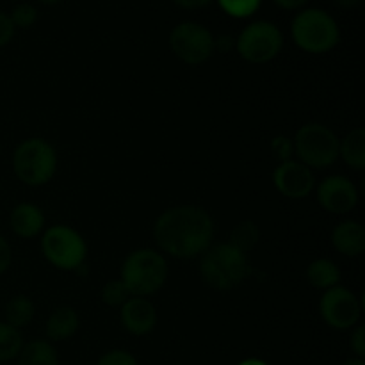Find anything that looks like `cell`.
I'll list each match as a JSON object with an SVG mask.
<instances>
[{"label":"cell","mask_w":365,"mask_h":365,"mask_svg":"<svg viewBox=\"0 0 365 365\" xmlns=\"http://www.w3.org/2000/svg\"><path fill=\"white\" fill-rule=\"evenodd\" d=\"M239 365H267V364L260 359H248V360H242Z\"/></svg>","instance_id":"35"},{"label":"cell","mask_w":365,"mask_h":365,"mask_svg":"<svg viewBox=\"0 0 365 365\" xmlns=\"http://www.w3.org/2000/svg\"><path fill=\"white\" fill-rule=\"evenodd\" d=\"M309 2V0H274V4H277L278 7H282V9H299V7H303L305 4Z\"/></svg>","instance_id":"33"},{"label":"cell","mask_w":365,"mask_h":365,"mask_svg":"<svg viewBox=\"0 0 365 365\" xmlns=\"http://www.w3.org/2000/svg\"><path fill=\"white\" fill-rule=\"evenodd\" d=\"M342 365H365V360L359 359V356H355V359H348Z\"/></svg>","instance_id":"36"},{"label":"cell","mask_w":365,"mask_h":365,"mask_svg":"<svg viewBox=\"0 0 365 365\" xmlns=\"http://www.w3.org/2000/svg\"><path fill=\"white\" fill-rule=\"evenodd\" d=\"M173 2L184 9H202V7L209 6L212 0H173Z\"/></svg>","instance_id":"32"},{"label":"cell","mask_w":365,"mask_h":365,"mask_svg":"<svg viewBox=\"0 0 365 365\" xmlns=\"http://www.w3.org/2000/svg\"><path fill=\"white\" fill-rule=\"evenodd\" d=\"M36 314V305L29 296L25 294H16L6 303V310H4V316L6 321L4 323L11 324L16 330H21L24 327H27L32 319H34Z\"/></svg>","instance_id":"20"},{"label":"cell","mask_w":365,"mask_h":365,"mask_svg":"<svg viewBox=\"0 0 365 365\" xmlns=\"http://www.w3.org/2000/svg\"><path fill=\"white\" fill-rule=\"evenodd\" d=\"M339 157H342L349 168L356 171L365 170V130L353 128L351 132L339 139Z\"/></svg>","instance_id":"17"},{"label":"cell","mask_w":365,"mask_h":365,"mask_svg":"<svg viewBox=\"0 0 365 365\" xmlns=\"http://www.w3.org/2000/svg\"><path fill=\"white\" fill-rule=\"evenodd\" d=\"M298 160L309 168H328L339 159V138L323 123H307L292 139Z\"/></svg>","instance_id":"6"},{"label":"cell","mask_w":365,"mask_h":365,"mask_svg":"<svg viewBox=\"0 0 365 365\" xmlns=\"http://www.w3.org/2000/svg\"><path fill=\"white\" fill-rule=\"evenodd\" d=\"M9 227L18 237H38L45 230V214L34 203H18L9 214Z\"/></svg>","instance_id":"14"},{"label":"cell","mask_w":365,"mask_h":365,"mask_svg":"<svg viewBox=\"0 0 365 365\" xmlns=\"http://www.w3.org/2000/svg\"><path fill=\"white\" fill-rule=\"evenodd\" d=\"M100 298H102V302L106 303V305L121 307L128 298H130V292L127 291V287H125L121 280H110L102 287Z\"/></svg>","instance_id":"24"},{"label":"cell","mask_w":365,"mask_h":365,"mask_svg":"<svg viewBox=\"0 0 365 365\" xmlns=\"http://www.w3.org/2000/svg\"><path fill=\"white\" fill-rule=\"evenodd\" d=\"M292 39L309 53H327L341 41V29L323 9H305L292 20Z\"/></svg>","instance_id":"5"},{"label":"cell","mask_w":365,"mask_h":365,"mask_svg":"<svg viewBox=\"0 0 365 365\" xmlns=\"http://www.w3.org/2000/svg\"><path fill=\"white\" fill-rule=\"evenodd\" d=\"M13 171L29 187L45 185L57 171L56 148L43 138L25 139L13 153Z\"/></svg>","instance_id":"4"},{"label":"cell","mask_w":365,"mask_h":365,"mask_svg":"<svg viewBox=\"0 0 365 365\" xmlns=\"http://www.w3.org/2000/svg\"><path fill=\"white\" fill-rule=\"evenodd\" d=\"M235 46L245 61L252 64H264L273 61L282 52L284 34L271 21H253L242 29Z\"/></svg>","instance_id":"8"},{"label":"cell","mask_w":365,"mask_h":365,"mask_svg":"<svg viewBox=\"0 0 365 365\" xmlns=\"http://www.w3.org/2000/svg\"><path fill=\"white\" fill-rule=\"evenodd\" d=\"M200 274L209 287L230 291L252 274V264L248 253L241 252L230 242L210 245L200 260Z\"/></svg>","instance_id":"2"},{"label":"cell","mask_w":365,"mask_h":365,"mask_svg":"<svg viewBox=\"0 0 365 365\" xmlns=\"http://www.w3.org/2000/svg\"><path fill=\"white\" fill-rule=\"evenodd\" d=\"M11 262H13V250H11V245L6 241V237L0 235V274L9 269Z\"/></svg>","instance_id":"30"},{"label":"cell","mask_w":365,"mask_h":365,"mask_svg":"<svg viewBox=\"0 0 365 365\" xmlns=\"http://www.w3.org/2000/svg\"><path fill=\"white\" fill-rule=\"evenodd\" d=\"M235 46V39L232 36H221V38L214 39V48L221 50V52H230Z\"/></svg>","instance_id":"31"},{"label":"cell","mask_w":365,"mask_h":365,"mask_svg":"<svg viewBox=\"0 0 365 365\" xmlns=\"http://www.w3.org/2000/svg\"><path fill=\"white\" fill-rule=\"evenodd\" d=\"M212 32L196 21L178 24L170 34V46L185 64H202L214 53Z\"/></svg>","instance_id":"9"},{"label":"cell","mask_w":365,"mask_h":365,"mask_svg":"<svg viewBox=\"0 0 365 365\" xmlns=\"http://www.w3.org/2000/svg\"><path fill=\"white\" fill-rule=\"evenodd\" d=\"M157 246L175 259H195L210 248L214 221L198 205H175L164 210L153 225Z\"/></svg>","instance_id":"1"},{"label":"cell","mask_w":365,"mask_h":365,"mask_svg":"<svg viewBox=\"0 0 365 365\" xmlns=\"http://www.w3.org/2000/svg\"><path fill=\"white\" fill-rule=\"evenodd\" d=\"M120 280L130 296L146 298L164 287L168 280V262L163 253L150 248L134 250L121 264Z\"/></svg>","instance_id":"3"},{"label":"cell","mask_w":365,"mask_h":365,"mask_svg":"<svg viewBox=\"0 0 365 365\" xmlns=\"http://www.w3.org/2000/svg\"><path fill=\"white\" fill-rule=\"evenodd\" d=\"M21 348H24L21 331L11 324L0 323V362H9V360L18 359Z\"/></svg>","instance_id":"21"},{"label":"cell","mask_w":365,"mask_h":365,"mask_svg":"<svg viewBox=\"0 0 365 365\" xmlns=\"http://www.w3.org/2000/svg\"><path fill=\"white\" fill-rule=\"evenodd\" d=\"M81 327L78 312L70 305L57 307L46 319V337L52 342H63L73 337Z\"/></svg>","instance_id":"16"},{"label":"cell","mask_w":365,"mask_h":365,"mask_svg":"<svg viewBox=\"0 0 365 365\" xmlns=\"http://www.w3.org/2000/svg\"><path fill=\"white\" fill-rule=\"evenodd\" d=\"M335 4H337L339 7H342V9H353V7L359 6L362 0H334Z\"/></svg>","instance_id":"34"},{"label":"cell","mask_w":365,"mask_h":365,"mask_svg":"<svg viewBox=\"0 0 365 365\" xmlns=\"http://www.w3.org/2000/svg\"><path fill=\"white\" fill-rule=\"evenodd\" d=\"M319 312L324 323L334 330H349L359 323L362 305L355 292L342 285H335L324 291L319 302Z\"/></svg>","instance_id":"10"},{"label":"cell","mask_w":365,"mask_h":365,"mask_svg":"<svg viewBox=\"0 0 365 365\" xmlns=\"http://www.w3.org/2000/svg\"><path fill=\"white\" fill-rule=\"evenodd\" d=\"M96 365H138V360L132 353L125 351V349H113V351H107L106 355L100 356Z\"/></svg>","instance_id":"26"},{"label":"cell","mask_w":365,"mask_h":365,"mask_svg":"<svg viewBox=\"0 0 365 365\" xmlns=\"http://www.w3.org/2000/svg\"><path fill=\"white\" fill-rule=\"evenodd\" d=\"M38 2H41V4H48V6H52V4L61 2V0H38Z\"/></svg>","instance_id":"37"},{"label":"cell","mask_w":365,"mask_h":365,"mask_svg":"<svg viewBox=\"0 0 365 365\" xmlns=\"http://www.w3.org/2000/svg\"><path fill=\"white\" fill-rule=\"evenodd\" d=\"M273 184L274 189L285 198L302 200L314 191L316 178L309 166L291 159L278 164L273 173Z\"/></svg>","instance_id":"11"},{"label":"cell","mask_w":365,"mask_h":365,"mask_svg":"<svg viewBox=\"0 0 365 365\" xmlns=\"http://www.w3.org/2000/svg\"><path fill=\"white\" fill-rule=\"evenodd\" d=\"M262 0H217L221 9L234 18H248L259 11Z\"/></svg>","instance_id":"23"},{"label":"cell","mask_w":365,"mask_h":365,"mask_svg":"<svg viewBox=\"0 0 365 365\" xmlns=\"http://www.w3.org/2000/svg\"><path fill=\"white\" fill-rule=\"evenodd\" d=\"M331 245L346 257H360L365 252V228L359 221H342L331 232Z\"/></svg>","instance_id":"15"},{"label":"cell","mask_w":365,"mask_h":365,"mask_svg":"<svg viewBox=\"0 0 365 365\" xmlns=\"http://www.w3.org/2000/svg\"><path fill=\"white\" fill-rule=\"evenodd\" d=\"M41 252L53 267L73 271L84 266L88 246L77 230L68 225H53L43 232Z\"/></svg>","instance_id":"7"},{"label":"cell","mask_w":365,"mask_h":365,"mask_svg":"<svg viewBox=\"0 0 365 365\" xmlns=\"http://www.w3.org/2000/svg\"><path fill=\"white\" fill-rule=\"evenodd\" d=\"M14 31H16V29H14L9 14H6L0 11V48H2V46H6L7 43L13 39Z\"/></svg>","instance_id":"29"},{"label":"cell","mask_w":365,"mask_h":365,"mask_svg":"<svg viewBox=\"0 0 365 365\" xmlns=\"http://www.w3.org/2000/svg\"><path fill=\"white\" fill-rule=\"evenodd\" d=\"M121 327L135 337H143L153 331L157 324V310L153 303L146 298L130 296L120 307Z\"/></svg>","instance_id":"13"},{"label":"cell","mask_w":365,"mask_h":365,"mask_svg":"<svg viewBox=\"0 0 365 365\" xmlns=\"http://www.w3.org/2000/svg\"><path fill=\"white\" fill-rule=\"evenodd\" d=\"M9 18L13 21L14 29H29L38 20V9L32 4H18L13 9V13L9 14Z\"/></svg>","instance_id":"25"},{"label":"cell","mask_w":365,"mask_h":365,"mask_svg":"<svg viewBox=\"0 0 365 365\" xmlns=\"http://www.w3.org/2000/svg\"><path fill=\"white\" fill-rule=\"evenodd\" d=\"M260 239V230L253 221H241V223L235 225L230 232V242L232 246H235L241 252L248 253L250 250L255 248L257 242Z\"/></svg>","instance_id":"22"},{"label":"cell","mask_w":365,"mask_h":365,"mask_svg":"<svg viewBox=\"0 0 365 365\" xmlns=\"http://www.w3.org/2000/svg\"><path fill=\"white\" fill-rule=\"evenodd\" d=\"M18 365H59L56 348L45 339L27 342L18 355Z\"/></svg>","instance_id":"19"},{"label":"cell","mask_w":365,"mask_h":365,"mask_svg":"<svg viewBox=\"0 0 365 365\" xmlns=\"http://www.w3.org/2000/svg\"><path fill=\"white\" fill-rule=\"evenodd\" d=\"M317 202L330 214H348L359 203V189L349 178L331 175L317 185Z\"/></svg>","instance_id":"12"},{"label":"cell","mask_w":365,"mask_h":365,"mask_svg":"<svg viewBox=\"0 0 365 365\" xmlns=\"http://www.w3.org/2000/svg\"><path fill=\"white\" fill-rule=\"evenodd\" d=\"M349 346H351L353 353H355L359 359H364L365 356V330H364L362 324H356L355 330L351 331Z\"/></svg>","instance_id":"28"},{"label":"cell","mask_w":365,"mask_h":365,"mask_svg":"<svg viewBox=\"0 0 365 365\" xmlns=\"http://www.w3.org/2000/svg\"><path fill=\"white\" fill-rule=\"evenodd\" d=\"M271 152L277 157L280 163L285 160H291L294 155V146H292V139L285 138V135H277V138L271 141Z\"/></svg>","instance_id":"27"},{"label":"cell","mask_w":365,"mask_h":365,"mask_svg":"<svg viewBox=\"0 0 365 365\" xmlns=\"http://www.w3.org/2000/svg\"><path fill=\"white\" fill-rule=\"evenodd\" d=\"M341 269L330 259H317L314 262H310L309 267H307V280L316 289L328 291V289L341 284Z\"/></svg>","instance_id":"18"}]
</instances>
